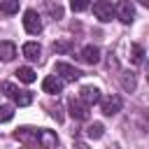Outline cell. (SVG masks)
Returning <instances> with one entry per match:
<instances>
[{
    "label": "cell",
    "mask_w": 149,
    "mask_h": 149,
    "mask_svg": "<svg viewBox=\"0 0 149 149\" xmlns=\"http://www.w3.org/2000/svg\"><path fill=\"white\" fill-rule=\"evenodd\" d=\"M0 12L7 14V16L16 14L19 12V0H0Z\"/></svg>",
    "instance_id": "ac0fdd59"
},
{
    "label": "cell",
    "mask_w": 149,
    "mask_h": 149,
    "mask_svg": "<svg viewBox=\"0 0 149 149\" xmlns=\"http://www.w3.org/2000/svg\"><path fill=\"white\" fill-rule=\"evenodd\" d=\"M79 58H81L86 65H98V63H100V49L93 47V44H86V47L79 51Z\"/></svg>",
    "instance_id": "30bf717a"
},
{
    "label": "cell",
    "mask_w": 149,
    "mask_h": 149,
    "mask_svg": "<svg viewBox=\"0 0 149 149\" xmlns=\"http://www.w3.org/2000/svg\"><path fill=\"white\" fill-rule=\"evenodd\" d=\"M121 84H123V88H126V91H135V74H133V72H123Z\"/></svg>",
    "instance_id": "ffe728a7"
},
{
    "label": "cell",
    "mask_w": 149,
    "mask_h": 149,
    "mask_svg": "<svg viewBox=\"0 0 149 149\" xmlns=\"http://www.w3.org/2000/svg\"><path fill=\"white\" fill-rule=\"evenodd\" d=\"M14 74H16V77H19V81H23V84H33V81H35V77H37V74H35V70H33V68H28V65L19 68Z\"/></svg>",
    "instance_id": "9a60e30c"
},
{
    "label": "cell",
    "mask_w": 149,
    "mask_h": 149,
    "mask_svg": "<svg viewBox=\"0 0 149 149\" xmlns=\"http://www.w3.org/2000/svg\"><path fill=\"white\" fill-rule=\"evenodd\" d=\"M54 74H56L61 81H77V79L81 77V72H79L74 65H70V63H56Z\"/></svg>",
    "instance_id": "277c9868"
},
{
    "label": "cell",
    "mask_w": 149,
    "mask_h": 149,
    "mask_svg": "<svg viewBox=\"0 0 149 149\" xmlns=\"http://www.w3.org/2000/svg\"><path fill=\"white\" fill-rule=\"evenodd\" d=\"M23 28L30 33V35H40L42 33V16L35 12V9H28L23 14Z\"/></svg>",
    "instance_id": "5b68a950"
},
{
    "label": "cell",
    "mask_w": 149,
    "mask_h": 149,
    "mask_svg": "<svg viewBox=\"0 0 149 149\" xmlns=\"http://www.w3.org/2000/svg\"><path fill=\"white\" fill-rule=\"evenodd\" d=\"M14 56H16V44L9 42V40L0 42V61L9 63V61H14Z\"/></svg>",
    "instance_id": "4fadbf2b"
},
{
    "label": "cell",
    "mask_w": 149,
    "mask_h": 149,
    "mask_svg": "<svg viewBox=\"0 0 149 149\" xmlns=\"http://www.w3.org/2000/svg\"><path fill=\"white\" fill-rule=\"evenodd\" d=\"M37 144H40L42 149H56V147H58V137H56L54 130L42 128V130H37Z\"/></svg>",
    "instance_id": "ba28073f"
},
{
    "label": "cell",
    "mask_w": 149,
    "mask_h": 149,
    "mask_svg": "<svg viewBox=\"0 0 149 149\" xmlns=\"http://www.w3.org/2000/svg\"><path fill=\"white\" fill-rule=\"evenodd\" d=\"M72 49V42L70 40H58V42H54V51L56 54H68Z\"/></svg>",
    "instance_id": "d6986e66"
},
{
    "label": "cell",
    "mask_w": 149,
    "mask_h": 149,
    "mask_svg": "<svg viewBox=\"0 0 149 149\" xmlns=\"http://www.w3.org/2000/svg\"><path fill=\"white\" fill-rule=\"evenodd\" d=\"M12 116H14V109H12L9 105H0V123L12 121Z\"/></svg>",
    "instance_id": "44dd1931"
},
{
    "label": "cell",
    "mask_w": 149,
    "mask_h": 149,
    "mask_svg": "<svg viewBox=\"0 0 149 149\" xmlns=\"http://www.w3.org/2000/svg\"><path fill=\"white\" fill-rule=\"evenodd\" d=\"M114 16H116L121 23H133V19H135V7H133V2H130V0H119V2L114 5Z\"/></svg>",
    "instance_id": "7a4b0ae2"
},
{
    "label": "cell",
    "mask_w": 149,
    "mask_h": 149,
    "mask_svg": "<svg viewBox=\"0 0 149 149\" xmlns=\"http://www.w3.org/2000/svg\"><path fill=\"white\" fill-rule=\"evenodd\" d=\"M100 107H102V114L107 116H114L116 112H121L123 107V100L119 95H107V98H100Z\"/></svg>",
    "instance_id": "8992f818"
},
{
    "label": "cell",
    "mask_w": 149,
    "mask_h": 149,
    "mask_svg": "<svg viewBox=\"0 0 149 149\" xmlns=\"http://www.w3.org/2000/svg\"><path fill=\"white\" fill-rule=\"evenodd\" d=\"M68 112H70V116H72L74 121H86V119H88V107H86L79 98H72V100L68 102Z\"/></svg>",
    "instance_id": "52a82bcc"
},
{
    "label": "cell",
    "mask_w": 149,
    "mask_h": 149,
    "mask_svg": "<svg viewBox=\"0 0 149 149\" xmlns=\"http://www.w3.org/2000/svg\"><path fill=\"white\" fill-rule=\"evenodd\" d=\"M140 5H144V7H149V0H137Z\"/></svg>",
    "instance_id": "d4e9b609"
},
{
    "label": "cell",
    "mask_w": 149,
    "mask_h": 149,
    "mask_svg": "<svg viewBox=\"0 0 149 149\" xmlns=\"http://www.w3.org/2000/svg\"><path fill=\"white\" fill-rule=\"evenodd\" d=\"M93 14L102 23L112 21L114 19V5H112V0H93Z\"/></svg>",
    "instance_id": "3957f363"
},
{
    "label": "cell",
    "mask_w": 149,
    "mask_h": 149,
    "mask_svg": "<svg viewBox=\"0 0 149 149\" xmlns=\"http://www.w3.org/2000/svg\"><path fill=\"white\" fill-rule=\"evenodd\" d=\"M23 56H26L28 61H40L42 47H40L37 42H26V44H23Z\"/></svg>",
    "instance_id": "5bb4252c"
},
{
    "label": "cell",
    "mask_w": 149,
    "mask_h": 149,
    "mask_svg": "<svg viewBox=\"0 0 149 149\" xmlns=\"http://www.w3.org/2000/svg\"><path fill=\"white\" fill-rule=\"evenodd\" d=\"M14 137L21 144H28V147H35L37 144V130H33V128H19L14 133Z\"/></svg>",
    "instance_id": "7c38bea8"
},
{
    "label": "cell",
    "mask_w": 149,
    "mask_h": 149,
    "mask_svg": "<svg viewBox=\"0 0 149 149\" xmlns=\"http://www.w3.org/2000/svg\"><path fill=\"white\" fill-rule=\"evenodd\" d=\"M130 63L133 65H142L144 63V49L140 44H130Z\"/></svg>",
    "instance_id": "2e32d148"
},
{
    "label": "cell",
    "mask_w": 149,
    "mask_h": 149,
    "mask_svg": "<svg viewBox=\"0 0 149 149\" xmlns=\"http://www.w3.org/2000/svg\"><path fill=\"white\" fill-rule=\"evenodd\" d=\"M47 9L54 14V19H61V16H63V9H61L58 5H47Z\"/></svg>",
    "instance_id": "603a6c76"
},
{
    "label": "cell",
    "mask_w": 149,
    "mask_h": 149,
    "mask_svg": "<svg viewBox=\"0 0 149 149\" xmlns=\"http://www.w3.org/2000/svg\"><path fill=\"white\" fill-rule=\"evenodd\" d=\"M102 133H105V126H102V123H98V121H93V123H88V126H86V135H88V137H93V140H100V137H102Z\"/></svg>",
    "instance_id": "e0dca14e"
},
{
    "label": "cell",
    "mask_w": 149,
    "mask_h": 149,
    "mask_svg": "<svg viewBox=\"0 0 149 149\" xmlns=\"http://www.w3.org/2000/svg\"><path fill=\"white\" fill-rule=\"evenodd\" d=\"M79 100H81L86 107H93V105L100 102V91H98L95 86H84V88L79 91Z\"/></svg>",
    "instance_id": "9c48e42d"
},
{
    "label": "cell",
    "mask_w": 149,
    "mask_h": 149,
    "mask_svg": "<svg viewBox=\"0 0 149 149\" xmlns=\"http://www.w3.org/2000/svg\"><path fill=\"white\" fill-rule=\"evenodd\" d=\"M72 149H88V147H86L84 142H74V147H72Z\"/></svg>",
    "instance_id": "cb8c5ba5"
},
{
    "label": "cell",
    "mask_w": 149,
    "mask_h": 149,
    "mask_svg": "<svg viewBox=\"0 0 149 149\" xmlns=\"http://www.w3.org/2000/svg\"><path fill=\"white\" fill-rule=\"evenodd\" d=\"M88 5H91V0H70L72 12H84V9H88Z\"/></svg>",
    "instance_id": "7402d4cb"
},
{
    "label": "cell",
    "mask_w": 149,
    "mask_h": 149,
    "mask_svg": "<svg viewBox=\"0 0 149 149\" xmlns=\"http://www.w3.org/2000/svg\"><path fill=\"white\" fill-rule=\"evenodd\" d=\"M42 88H44V93H49V95H58V93H63V81H61L56 74H49V77L42 81Z\"/></svg>",
    "instance_id": "8fae6325"
},
{
    "label": "cell",
    "mask_w": 149,
    "mask_h": 149,
    "mask_svg": "<svg viewBox=\"0 0 149 149\" xmlns=\"http://www.w3.org/2000/svg\"><path fill=\"white\" fill-rule=\"evenodd\" d=\"M0 93H5L7 98H12L19 107H28L33 102V93L30 91H23V88H16L12 81H2L0 84Z\"/></svg>",
    "instance_id": "6da1fadb"
}]
</instances>
